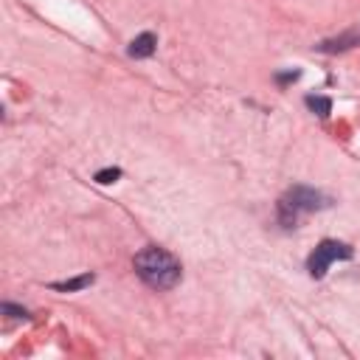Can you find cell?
<instances>
[{
	"mask_svg": "<svg viewBox=\"0 0 360 360\" xmlns=\"http://www.w3.org/2000/svg\"><path fill=\"white\" fill-rule=\"evenodd\" d=\"M132 264H135L138 278L152 290H172L183 276L180 262L169 250H163L158 245H149V248L138 250Z\"/></svg>",
	"mask_w": 360,
	"mask_h": 360,
	"instance_id": "1",
	"label": "cell"
},
{
	"mask_svg": "<svg viewBox=\"0 0 360 360\" xmlns=\"http://www.w3.org/2000/svg\"><path fill=\"white\" fill-rule=\"evenodd\" d=\"M332 200L318 191V188H309V186H292L284 191V197L278 200V222L284 228H292L298 214L304 211H321V208H329Z\"/></svg>",
	"mask_w": 360,
	"mask_h": 360,
	"instance_id": "2",
	"label": "cell"
},
{
	"mask_svg": "<svg viewBox=\"0 0 360 360\" xmlns=\"http://www.w3.org/2000/svg\"><path fill=\"white\" fill-rule=\"evenodd\" d=\"M338 259H352V248L346 242H338V239H323L315 245V250L309 253L307 259V270L312 278H323L329 264L338 262Z\"/></svg>",
	"mask_w": 360,
	"mask_h": 360,
	"instance_id": "3",
	"label": "cell"
},
{
	"mask_svg": "<svg viewBox=\"0 0 360 360\" xmlns=\"http://www.w3.org/2000/svg\"><path fill=\"white\" fill-rule=\"evenodd\" d=\"M357 45H360V31H357V28H349V31H343L340 37H332V39L318 42L315 48H318L321 53H343V51H352V48H357Z\"/></svg>",
	"mask_w": 360,
	"mask_h": 360,
	"instance_id": "4",
	"label": "cell"
},
{
	"mask_svg": "<svg viewBox=\"0 0 360 360\" xmlns=\"http://www.w3.org/2000/svg\"><path fill=\"white\" fill-rule=\"evenodd\" d=\"M155 48H158V37H155L152 31H143V34H138V37L129 42L127 53H129L132 59H149V56L155 53Z\"/></svg>",
	"mask_w": 360,
	"mask_h": 360,
	"instance_id": "5",
	"label": "cell"
},
{
	"mask_svg": "<svg viewBox=\"0 0 360 360\" xmlns=\"http://www.w3.org/2000/svg\"><path fill=\"white\" fill-rule=\"evenodd\" d=\"M93 281H96V276H93V273H82V276H76V278L53 281V284H51V290H56V292H79V290L90 287Z\"/></svg>",
	"mask_w": 360,
	"mask_h": 360,
	"instance_id": "6",
	"label": "cell"
},
{
	"mask_svg": "<svg viewBox=\"0 0 360 360\" xmlns=\"http://www.w3.org/2000/svg\"><path fill=\"white\" fill-rule=\"evenodd\" d=\"M304 101H307V107H309L315 115H321V118H326V115L332 112V98H326V96H307Z\"/></svg>",
	"mask_w": 360,
	"mask_h": 360,
	"instance_id": "7",
	"label": "cell"
},
{
	"mask_svg": "<svg viewBox=\"0 0 360 360\" xmlns=\"http://www.w3.org/2000/svg\"><path fill=\"white\" fill-rule=\"evenodd\" d=\"M118 177H121V169H118V166H107V169H98L93 180L101 183V186H110V183H115Z\"/></svg>",
	"mask_w": 360,
	"mask_h": 360,
	"instance_id": "8",
	"label": "cell"
},
{
	"mask_svg": "<svg viewBox=\"0 0 360 360\" xmlns=\"http://www.w3.org/2000/svg\"><path fill=\"white\" fill-rule=\"evenodd\" d=\"M0 312H3V315H11V318H28V309H25V307H17V304H11V301H3V304H0Z\"/></svg>",
	"mask_w": 360,
	"mask_h": 360,
	"instance_id": "9",
	"label": "cell"
},
{
	"mask_svg": "<svg viewBox=\"0 0 360 360\" xmlns=\"http://www.w3.org/2000/svg\"><path fill=\"white\" fill-rule=\"evenodd\" d=\"M298 76H301V70H287V73H278L276 82H278V84H287V82H295Z\"/></svg>",
	"mask_w": 360,
	"mask_h": 360,
	"instance_id": "10",
	"label": "cell"
}]
</instances>
